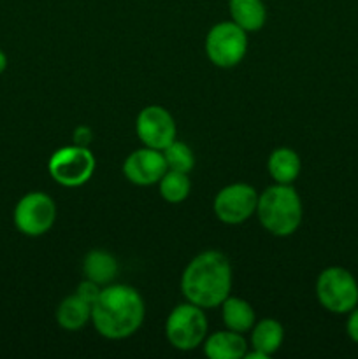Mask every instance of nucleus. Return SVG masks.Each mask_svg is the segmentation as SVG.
I'll return each mask as SVG.
<instances>
[{
  "label": "nucleus",
  "mask_w": 358,
  "mask_h": 359,
  "mask_svg": "<svg viewBox=\"0 0 358 359\" xmlns=\"http://www.w3.org/2000/svg\"><path fill=\"white\" fill-rule=\"evenodd\" d=\"M284 340V330L279 321L272 318L262 319L251 328V347L267 358L279 351Z\"/></svg>",
  "instance_id": "nucleus-18"
},
{
  "label": "nucleus",
  "mask_w": 358,
  "mask_h": 359,
  "mask_svg": "<svg viewBox=\"0 0 358 359\" xmlns=\"http://www.w3.org/2000/svg\"><path fill=\"white\" fill-rule=\"evenodd\" d=\"M14 226L27 237L48 233L56 219L55 200L42 191H32L21 196L14 207Z\"/></svg>",
  "instance_id": "nucleus-8"
},
{
  "label": "nucleus",
  "mask_w": 358,
  "mask_h": 359,
  "mask_svg": "<svg viewBox=\"0 0 358 359\" xmlns=\"http://www.w3.org/2000/svg\"><path fill=\"white\" fill-rule=\"evenodd\" d=\"M221 316H223V323L227 330L242 333V335L251 332L256 321L251 304L239 297L225 298V302L221 304Z\"/></svg>",
  "instance_id": "nucleus-16"
},
{
  "label": "nucleus",
  "mask_w": 358,
  "mask_h": 359,
  "mask_svg": "<svg viewBox=\"0 0 358 359\" xmlns=\"http://www.w3.org/2000/svg\"><path fill=\"white\" fill-rule=\"evenodd\" d=\"M146 307L135 287L128 284H107L91 305V323L98 335L123 340L142 326Z\"/></svg>",
  "instance_id": "nucleus-1"
},
{
  "label": "nucleus",
  "mask_w": 358,
  "mask_h": 359,
  "mask_svg": "<svg viewBox=\"0 0 358 359\" xmlns=\"http://www.w3.org/2000/svg\"><path fill=\"white\" fill-rule=\"evenodd\" d=\"M258 193L253 186L246 182H234L218 191L214 196L213 209L218 219L225 224H242L256 214L258 205Z\"/></svg>",
  "instance_id": "nucleus-9"
},
{
  "label": "nucleus",
  "mask_w": 358,
  "mask_h": 359,
  "mask_svg": "<svg viewBox=\"0 0 358 359\" xmlns=\"http://www.w3.org/2000/svg\"><path fill=\"white\" fill-rule=\"evenodd\" d=\"M165 172H167V163L164 153L146 146L130 153L123 163V174L135 186L158 184Z\"/></svg>",
  "instance_id": "nucleus-11"
},
{
  "label": "nucleus",
  "mask_w": 358,
  "mask_h": 359,
  "mask_svg": "<svg viewBox=\"0 0 358 359\" xmlns=\"http://www.w3.org/2000/svg\"><path fill=\"white\" fill-rule=\"evenodd\" d=\"M248 53V32L234 21H221L206 37V55L220 69H232L244 60Z\"/></svg>",
  "instance_id": "nucleus-7"
},
{
  "label": "nucleus",
  "mask_w": 358,
  "mask_h": 359,
  "mask_svg": "<svg viewBox=\"0 0 358 359\" xmlns=\"http://www.w3.org/2000/svg\"><path fill=\"white\" fill-rule=\"evenodd\" d=\"M207 328L209 325L204 309L186 302L172 309L168 314L165 323V337L174 349L188 353L202 346L207 339Z\"/></svg>",
  "instance_id": "nucleus-5"
},
{
  "label": "nucleus",
  "mask_w": 358,
  "mask_h": 359,
  "mask_svg": "<svg viewBox=\"0 0 358 359\" xmlns=\"http://www.w3.org/2000/svg\"><path fill=\"white\" fill-rule=\"evenodd\" d=\"M267 168L277 184H293L300 175L302 161L291 147H277L270 153Z\"/></svg>",
  "instance_id": "nucleus-13"
},
{
  "label": "nucleus",
  "mask_w": 358,
  "mask_h": 359,
  "mask_svg": "<svg viewBox=\"0 0 358 359\" xmlns=\"http://www.w3.org/2000/svg\"><path fill=\"white\" fill-rule=\"evenodd\" d=\"M88 321H91V304L84 302L77 294L63 298L56 311V323L60 328L67 332H77L84 328Z\"/></svg>",
  "instance_id": "nucleus-17"
},
{
  "label": "nucleus",
  "mask_w": 358,
  "mask_h": 359,
  "mask_svg": "<svg viewBox=\"0 0 358 359\" xmlns=\"http://www.w3.org/2000/svg\"><path fill=\"white\" fill-rule=\"evenodd\" d=\"M228 11L232 21L246 32H258L267 21L263 0H228Z\"/></svg>",
  "instance_id": "nucleus-15"
},
{
  "label": "nucleus",
  "mask_w": 358,
  "mask_h": 359,
  "mask_svg": "<svg viewBox=\"0 0 358 359\" xmlns=\"http://www.w3.org/2000/svg\"><path fill=\"white\" fill-rule=\"evenodd\" d=\"M316 298L332 314H347L358 307V280L343 266H329L316 279Z\"/></svg>",
  "instance_id": "nucleus-4"
},
{
  "label": "nucleus",
  "mask_w": 358,
  "mask_h": 359,
  "mask_svg": "<svg viewBox=\"0 0 358 359\" xmlns=\"http://www.w3.org/2000/svg\"><path fill=\"white\" fill-rule=\"evenodd\" d=\"M97 161L90 147L65 146L51 154L48 161V172L53 181L65 188H79L86 184L93 175Z\"/></svg>",
  "instance_id": "nucleus-6"
},
{
  "label": "nucleus",
  "mask_w": 358,
  "mask_h": 359,
  "mask_svg": "<svg viewBox=\"0 0 358 359\" xmlns=\"http://www.w3.org/2000/svg\"><path fill=\"white\" fill-rule=\"evenodd\" d=\"M140 142L151 149L164 151L178 135V126L171 112L161 105H147L139 112L135 121Z\"/></svg>",
  "instance_id": "nucleus-10"
},
{
  "label": "nucleus",
  "mask_w": 358,
  "mask_h": 359,
  "mask_svg": "<svg viewBox=\"0 0 358 359\" xmlns=\"http://www.w3.org/2000/svg\"><path fill=\"white\" fill-rule=\"evenodd\" d=\"M256 216L274 237H290L302 224L304 205L291 184H274L258 196Z\"/></svg>",
  "instance_id": "nucleus-3"
},
{
  "label": "nucleus",
  "mask_w": 358,
  "mask_h": 359,
  "mask_svg": "<svg viewBox=\"0 0 358 359\" xmlns=\"http://www.w3.org/2000/svg\"><path fill=\"white\" fill-rule=\"evenodd\" d=\"M204 353L211 359H242L248 353V342L242 333L225 330L204 340Z\"/></svg>",
  "instance_id": "nucleus-12"
},
{
  "label": "nucleus",
  "mask_w": 358,
  "mask_h": 359,
  "mask_svg": "<svg viewBox=\"0 0 358 359\" xmlns=\"http://www.w3.org/2000/svg\"><path fill=\"white\" fill-rule=\"evenodd\" d=\"M346 333L354 344H358V307H354L353 311L347 312Z\"/></svg>",
  "instance_id": "nucleus-23"
},
{
  "label": "nucleus",
  "mask_w": 358,
  "mask_h": 359,
  "mask_svg": "<svg viewBox=\"0 0 358 359\" xmlns=\"http://www.w3.org/2000/svg\"><path fill=\"white\" fill-rule=\"evenodd\" d=\"M158 189H160V196L168 203H181L185 202L192 191V181H190L188 174L175 170H167L164 177L158 181Z\"/></svg>",
  "instance_id": "nucleus-19"
},
{
  "label": "nucleus",
  "mask_w": 358,
  "mask_h": 359,
  "mask_svg": "<svg viewBox=\"0 0 358 359\" xmlns=\"http://www.w3.org/2000/svg\"><path fill=\"white\" fill-rule=\"evenodd\" d=\"M6 69H7V56H6V53L0 49V74H2Z\"/></svg>",
  "instance_id": "nucleus-24"
},
{
  "label": "nucleus",
  "mask_w": 358,
  "mask_h": 359,
  "mask_svg": "<svg viewBox=\"0 0 358 359\" xmlns=\"http://www.w3.org/2000/svg\"><path fill=\"white\" fill-rule=\"evenodd\" d=\"M93 142V132L88 126H77L74 130V144L76 146H83V147H90V144Z\"/></svg>",
  "instance_id": "nucleus-22"
},
{
  "label": "nucleus",
  "mask_w": 358,
  "mask_h": 359,
  "mask_svg": "<svg viewBox=\"0 0 358 359\" xmlns=\"http://www.w3.org/2000/svg\"><path fill=\"white\" fill-rule=\"evenodd\" d=\"M230 259L220 251H204L186 265L181 276V291L186 302L204 309L221 307L232 290Z\"/></svg>",
  "instance_id": "nucleus-2"
},
{
  "label": "nucleus",
  "mask_w": 358,
  "mask_h": 359,
  "mask_svg": "<svg viewBox=\"0 0 358 359\" xmlns=\"http://www.w3.org/2000/svg\"><path fill=\"white\" fill-rule=\"evenodd\" d=\"M100 291H102V286H98V284L93 283V280L84 279L83 283L77 286L76 294H77V297L83 298L84 302H88V304L93 305L95 300L98 298V294H100Z\"/></svg>",
  "instance_id": "nucleus-21"
},
{
  "label": "nucleus",
  "mask_w": 358,
  "mask_h": 359,
  "mask_svg": "<svg viewBox=\"0 0 358 359\" xmlns=\"http://www.w3.org/2000/svg\"><path fill=\"white\" fill-rule=\"evenodd\" d=\"M165 163H167V170L183 172V174H190L195 167V154H193L192 147L181 140H174L168 144L164 151Z\"/></svg>",
  "instance_id": "nucleus-20"
},
{
  "label": "nucleus",
  "mask_w": 358,
  "mask_h": 359,
  "mask_svg": "<svg viewBox=\"0 0 358 359\" xmlns=\"http://www.w3.org/2000/svg\"><path fill=\"white\" fill-rule=\"evenodd\" d=\"M118 259L111 252L102 251V249H93L83 259L84 277L97 283L98 286L111 284L118 276Z\"/></svg>",
  "instance_id": "nucleus-14"
}]
</instances>
